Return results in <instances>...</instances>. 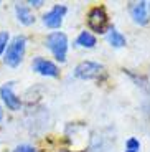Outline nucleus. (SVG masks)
Here are the masks:
<instances>
[{
    "label": "nucleus",
    "mask_w": 150,
    "mask_h": 152,
    "mask_svg": "<svg viewBox=\"0 0 150 152\" xmlns=\"http://www.w3.org/2000/svg\"><path fill=\"white\" fill-rule=\"evenodd\" d=\"M25 48H26L25 35H17L12 42H8V46L4 53V63L10 68H17L23 60Z\"/></svg>",
    "instance_id": "1"
},
{
    "label": "nucleus",
    "mask_w": 150,
    "mask_h": 152,
    "mask_svg": "<svg viewBox=\"0 0 150 152\" xmlns=\"http://www.w3.org/2000/svg\"><path fill=\"white\" fill-rule=\"evenodd\" d=\"M46 48L55 55L58 61H66V53H68V37L63 31H53L46 37Z\"/></svg>",
    "instance_id": "2"
},
{
    "label": "nucleus",
    "mask_w": 150,
    "mask_h": 152,
    "mask_svg": "<svg viewBox=\"0 0 150 152\" xmlns=\"http://www.w3.org/2000/svg\"><path fill=\"white\" fill-rule=\"evenodd\" d=\"M87 25L96 33H106L109 28V18L106 13L104 7H94L87 13Z\"/></svg>",
    "instance_id": "3"
},
{
    "label": "nucleus",
    "mask_w": 150,
    "mask_h": 152,
    "mask_svg": "<svg viewBox=\"0 0 150 152\" xmlns=\"http://www.w3.org/2000/svg\"><path fill=\"white\" fill-rule=\"evenodd\" d=\"M102 65L96 63V61H81L78 66L74 68V78L78 80H94L99 78V75L102 73Z\"/></svg>",
    "instance_id": "4"
},
{
    "label": "nucleus",
    "mask_w": 150,
    "mask_h": 152,
    "mask_svg": "<svg viewBox=\"0 0 150 152\" xmlns=\"http://www.w3.org/2000/svg\"><path fill=\"white\" fill-rule=\"evenodd\" d=\"M31 68H33V71H36L38 75H42V76H48V78H58V76H60L58 66L55 65L53 61L46 60V58H43V56L35 58L33 63H31Z\"/></svg>",
    "instance_id": "5"
},
{
    "label": "nucleus",
    "mask_w": 150,
    "mask_h": 152,
    "mask_svg": "<svg viewBox=\"0 0 150 152\" xmlns=\"http://www.w3.org/2000/svg\"><path fill=\"white\" fill-rule=\"evenodd\" d=\"M0 98L5 103V106L12 111H18L22 107V101L20 98L13 93V83H5L0 88Z\"/></svg>",
    "instance_id": "6"
},
{
    "label": "nucleus",
    "mask_w": 150,
    "mask_h": 152,
    "mask_svg": "<svg viewBox=\"0 0 150 152\" xmlns=\"http://www.w3.org/2000/svg\"><path fill=\"white\" fill-rule=\"evenodd\" d=\"M66 13V7L64 5H55L50 12H46L43 15V23L48 28H60L63 23V17Z\"/></svg>",
    "instance_id": "7"
},
{
    "label": "nucleus",
    "mask_w": 150,
    "mask_h": 152,
    "mask_svg": "<svg viewBox=\"0 0 150 152\" xmlns=\"http://www.w3.org/2000/svg\"><path fill=\"white\" fill-rule=\"evenodd\" d=\"M130 15L137 25H147L149 23V13H147V2H137L132 4Z\"/></svg>",
    "instance_id": "8"
},
{
    "label": "nucleus",
    "mask_w": 150,
    "mask_h": 152,
    "mask_svg": "<svg viewBox=\"0 0 150 152\" xmlns=\"http://www.w3.org/2000/svg\"><path fill=\"white\" fill-rule=\"evenodd\" d=\"M15 13H17V20H18L22 25H31V23L35 22V17L33 13H31L30 7H26V5L23 4H17L15 5Z\"/></svg>",
    "instance_id": "9"
},
{
    "label": "nucleus",
    "mask_w": 150,
    "mask_h": 152,
    "mask_svg": "<svg viewBox=\"0 0 150 152\" xmlns=\"http://www.w3.org/2000/svg\"><path fill=\"white\" fill-rule=\"evenodd\" d=\"M76 45L81 46V48H94L96 46V37H94L92 33H89V31H81V33L78 35V38H76Z\"/></svg>",
    "instance_id": "10"
},
{
    "label": "nucleus",
    "mask_w": 150,
    "mask_h": 152,
    "mask_svg": "<svg viewBox=\"0 0 150 152\" xmlns=\"http://www.w3.org/2000/svg\"><path fill=\"white\" fill-rule=\"evenodd\" d=\"M107 42L111 43V46H114V48H122V46H125V37L122 33H120L119 30H116V28H109V35H107Z\"/></svg>",
    "instance_id": "11"
},
{
    "label": "nucleus",
    "mask_w": 150,
    "mask_h": 152,
    "mask_svg": "<svg viewBox=\"0 0 150 152\" xmlns=\"http://www.w3.org/2000/svg\"><path fill=\"white\" fill-rule=\"evenodd\" d=\"M125 149L130 152H139L140 151V142L139 139H135V137H130V139H127L125 141Z\"/></svg>",
    "instance_id": "12"
},
{
    "label": "nucleus",
    "mask_w": 150,
    "mask_h": 152,
    "mask_svg": "<svg viewBox=\"0 0 150 152\" xmlns=\"http://www.w3.org/2000/svg\"><path fill=\"white\" fill-rule=\"evenodd\" d=\"M8 40H10L8 31H0V56L5 53V50L8 46Z\"/></svg>",
    "instance_id": "13"
},
{
    "label": "nucleus",
    "mask_w": 150,
    "mask_h": 152,
    "mask_svg": "<svg viewBox=\"0 0 150 152\" xmlns=\"http://www.w3.org/2000/svg\"><path fill=\"white\" fill-rule=\"evenodd\" d=\"M13 152H38L36 149L33 147V145H28V144H22V145H18V147L15 149Z\"/></svg>",
    "instance_id": "14"
},
{
    "label": "nucleus",
    "mask_w": 150,
    "mask_h": 152,
    "mask_svg": "<svg viewBox=\"0 0 150 152\" xmlns=\"http://www.w3.org/2000/svg\"><path fill=\"white\" fill-rule=\"evenodd\" d=\"M43 4H45V2H42V0H30V2H28V5H31V7H42Z\"/></svg>",
    "instance_id": "15"
},
{
    "label": "nucleus",
    "mask_w": 150,
    "mask_h": 152,
    "mask_svg": "<svg viewBox=\"0 0 150 152\" xmlns=\"http://www.w3.org/2000/svg\"><path fill=\"white\" fill-rule=\"evenodd\" d=\"M4 119V111H2V107H0V121Z\"/></svg>",
    "instance_id": "16"
},
{
    "label": "nucleus",
    "mask_w": 150,
    "mask_h": 152,
    "mask_svg": "<svg viewBox=\"0 0 150 152\" xmlns=\"http://www.w3.org/2000/svg\"><path fill=\"white\" fill-rule=\"evenodd\" d=\"M125 152H130V151H125Z\"/></svg>",
    "instance_id": "17"
},
{
    "label": "nucleus",
    "mask_w": 150,
    "mask_h": 152,
    "mask_svg": "<svg viewBox=\"0 0 150 152\" xmlns=\"http://www.w3.org/2000/svg\"><path fill=\"white\" fill-rule=\"evenodd\" d=\"M149 5H150V4H149Z\"/></svg>",
    "instance_id": "18"
}]
</instances>
